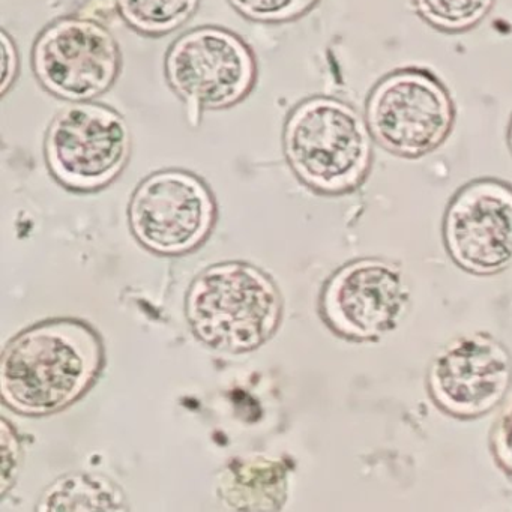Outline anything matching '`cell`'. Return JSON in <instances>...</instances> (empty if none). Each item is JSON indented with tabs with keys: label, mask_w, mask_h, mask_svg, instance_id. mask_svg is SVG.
Here are the masks:
<instances>
[{
	"label": "cell",
	"mask_w": 512,
	"mask_h": 512,
	"mask_svg": "<svg viewBox=\"0 0 512 512\" xmlns=\"http://www.w3.org/2000/svg\"><path fill=\"white\" fill-rule=\"evenodd\" d=\"M409 289L400 266L382 259H359L341 266L326 281L320 314L347 340L377 341L400 322Z\"/></svg>",
	"instance_id": "obj_9"
},
{
	"label": "cell",
	"mask_w": 512,
	"mask_h": 512,
	"mask_svg": "<svg viewBox=\"0 0 512 512\" xmlns=\"http://www.w3.org/2000/svg\"><path fill=\"white\" fill-rule=\"evenodd\" d=\"M364 116L346 101L311 97L293 107L283 149L296 178L316 193L340 196L361 187L373 164Z\"/></svg>",
	"instance_id": "obj_2"
},
{
	"label": "cell",
	"mask_w": 512,
	"mask_h": 512,
	"mask_svg": "<svg viewBox=\"0 0 512 512\" xmlns=\"http://www.w3.org/2000/svg\"><path fill=\"white\" fill-rule=\"evenodd\" d=\"M167 83L190 112L236 106L256 85L253 50L220 26H202L181 35L164 62Z\"/></svg>",
	"instance_id": "obj_6"
},
{
	"label": "cell",
	"mask_w": 512,
	"mask_h": 512,
	"mask_svg": "<svg viewBox=\"0 0 512 512\" xmlns=\"http://www.w3.org/2000/svg\"><path fill=\"white\" fill-rule=\"evenodd\" d=\"M104 365L98 332L77 319H55L20 332L0 359V394L22 415L44 416L79 400Z\"/></svg>",
	"instance_id": "obj_1"
},
{
	"label": "cell",
	"mask_w": 512,
	"mask_h": 512,
	"mask_svg": "<svg viewBox=\"0 0 512 512\" xmlns=\"http://www.w3.org/2000/svg\"><path fill=\"white\" fill-rule=\"evenodd\" d=\"M374 142L400 158L425 157L451 136L455 106L446 86L424 68H401L374 85L365 103Z\"/></svg>",
	"instance_id": "obj_4"
},
{
	"label": "cell",
	"mask_w": 512,
	"mask_h": 512,
	"mask_svg": "<svg viewBox=\"0 0 512 512\" xmlns=\"http://www.w3.org/2000/svg\"><path fill=\"white\" fill-rule=\"evenodd\" d=\"M0 43H2V82H0V92L2 95H7L11 86L14 85V80L17 77V70H19V55H17V47L14 44L13 38L7 32H0Z\"/></svg>",
	"instance_id": "obj_18"
},
{
	"label": "cell",
	"mask_w": 512,
	"mask_h": 512,
	"mask_svg": "<svg viewBox=\"0 0 512 512\" xmlns=\"http://www.w3.org/2000/svg\"><path fill=\"white\" fill-rule=\"evenodd\" d=\"M121 68V47L109 29L82 17L50 23L32 49V70L40 85L71 103H88L106 94Z\"/></svg>",
	"instance_id": "obj_7"
},
{
	"label": "cell",
	"mask_w": 512,
	"mask_h": 512,
	"mask_svg": "<svg viewBox=\"0 0 512 512\" xmlns=\"http://www.w3.org/2000/svg\"><path fill=\"white\" fill-rule=\"evenodd\" d=\"M452 262L473 275H494L512 263V185L482 178L461 187L443 217Z\"/></svg>",
	"instance_id": "obj_11"
},
{
	"label": "cell",
	"mask_w": 512,
	"mask_h": 512,
	"mask_svg": "<svg viewBox=\"0 0 512 512\" xmlns=\"http://www.w3.org/2000/svg\"><path fill=\"white\" fill-rule=\"evenodd\" d=\"M512 386L508 349L485 332L455 338L434 356L427 374L431 400L446 415L481 418L502 404Z\"/></svg>",
	"instance_id": "obj_10"
},
{
	"label": "cell",
	"mask_w": 512,
	"mask_h": 512,
	"mask_svg": "<svg viewBox=\"0 0 512 512\" xmlns=\"http://www.w3.org/2000/svg\"><path fill=\"white\" fill-rule=\"evenodd\" d=\"M137 241L158 254H184L199 247L215 221L208 185L193 173L160 170L140 182L128 208Z\"/></svg>",
	"instance_id": "obj_8"
},
{
	"label": "cell",
	"mask_w": 512,
	"mask_h": 512,
	"mask_svg": "<svg viewBox=\"0 0 512 512\" xmlns=\"http://www.w3.org/2000/svg\"><path fill=\"white\" fill-rule=\"evenodd\" d=\"M229 2L245 19L269 23V25L293 22L310 13L319 4V0H229Z\"/></svg>",
	"instance_id": "obj_15"
},
{
	"label": "cell",
	"mask_w": 512,
	"mask_h": 512,
	"mask_svg": "<svg viewBox=\"0 0 512 512\" xmlns=\"http://www.w3.org/2000/svg\"><path fill=\"white\" fill-rule=\"evenodd\" d=\"M131 154L124 116L104 104L73 103L50 122L44 140L47 167L74 191H95L121 175Z\"/></svg>",
	"instance_id": "obj_5"
},
{
	"label": "cell",
	"mask_w": 512,
	"mask_h": 512,
	"mask_svg": "<svg viewBox=\"0 0 512 512\" xmlns=\"http://www.w3.org/2000/svg\"><path fill=\"white\" fill-rule=\"evenodd\" d=\"M20 443L16 431L8 425L7 419H2V482L0 494L5 496L11 485V479L16 476L19 467Z\"/></svg>",
	"instance_id": "obj_17"
},
{
	"label": "cell",
	"mask_w": 512,
	"mask_h": 512,
	"mask_svg": "<svg viewBox=\"0 0 512 512\" xmlns=\"http://www.w3.org/2000/svg\"><path fill=\"white\" fill-rule=\"evenodd\" d=\"M506 143H508L509 152L512 155V115L509 118L508 130H506Z\"/></svg>",
	"instance_id": "obj_19"
},
{
	"label": "cell",
	"mask_w": 512,
	"mask_h": 512,
	"mask_svg": "<svg viewBox=\"0 0 512 512\" xmlns=\"http://www.w3.org/2000/svg\"><path fill=\"white\" fill-rule=\"evenodd\" d=\"M416 14L431 28L461 34L476 28L493 10L496 0H412Z\"/></svg>",
	"instance_id": "obj_14"
},
{
	"label": "cell",
	"mask_w": 512,
	"mask_h": 512,
	"mask_svg": "<svg viewBox=\"0 0 512 512\" xmlns=\"http://www.w3.org/2000/svg\"><path fill=\"white\" fill-rule=\"evenodd\" d=\"M490 449L497 466L512 479V403L494 421L490 433Z\"/></svg>",
	"instance_id": "obj_16"
},
{
	"label": "cell",
	"mask_w": 512,
	"mask_h": 512,
	"mask_svg": "<svg viewBox=\"0 0 512 512\" xmlns=\"http://www.w3.org/2000/svg\"><path fill=\"white\" fill-rule=\"evenodd\" d=\"M125 502L121 488L109 479L76 473L50 485L37 511H125Z\"/></svg>",
	"instance_id": "obj_12"
},
{
	"label": "cell",
	"mask_w": 512,
	"mask_h": 512,
	"mask_svg": "<svg viewBox=\"0 0 512 512\" xmlns=\"http://www.w3.org/2000/svg\"><path fill=\"white\" fill-rule=\"evenodd\" d=\"M188 323L206 346L221 352H248L277 331L283 299L271 277L245 262L205 269L188 290Z\"/></svg>",
	"instance_id": "obj_3"
},
{
	"label": "cell",
	"mask_w": 512,
	"mask_h": 512,
	"mask_svg": "<svg viewBox=\"0 0 512 512\" xmlns=\"http://www.w3.org/2000/svg\"><path fill=\"white\" fill-rule=\"evenodd\" d=\"M119 16L139 34L164 37L196 14L200 0H115Z\"/></svg>",
	"instance_id": "obj_13"
}]
</instances>
